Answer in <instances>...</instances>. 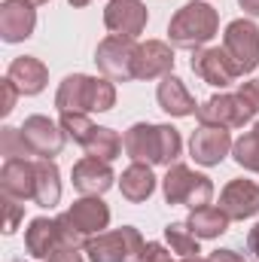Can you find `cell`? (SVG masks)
Here are the masks:
<instances>
[{
  "mask_svg": "<svg viewBox=\"0 0 259 262\" xmlns=\"http://www.w3.org/2000/svg\"><path fill=\"white\" fill-rule=\"evenodd\" d=\"M21 76V89L25 92H40L43 89V67L31 58H21L9 67V79H18Z\"/></svg>",
  "mask_w": 259,
  "mask_h": 262,
  "instance_id": "obj_15",
  "label": "cell"
},
{
  "mask_svg": "<svg viewBox=\"0 0 259 262\" xmlns=\"http://www.w3.org/2000/svg\"><path fill=\"white\" fill-rule=\"evenodd\" d=\"M226 46L229 52L238 55V70H250L259 58V37L256 28L247 25V21H235L229 25V34H226Z\"/></svg>",
  "mask_w": 259,
  "mask_h": 262,
  "instance_id": "obj_3",
  "label": "cell"
},
{
  "mask_svg": "<svg viewBox=\"0 0 259 262\" xmlns=\"http://www.w3.org/2000/svg\"><path fill=\"white\" fill-rule=\"evenodd\" d=\"M34 28V12L25 0H12L3 6V37L6 40H21Z\"/></svg>",
  "mask_w": 259,
  "mask_h": 262,
  "instance_id": "obj_6",
  "label": "cell"
},
{
  "mask_svg": "<svg viewBox=\"0 0 259 262\" xmlns=\"http://www.w3.org/2000/svg\"><path fill=\"white\" fill-rule=\"evenodd\" d=\"M250 247H253V253L259 256V226H256V232L250 235Z\"/></svg>",
  "mask_w": 259,
  "mask_h": 262,
  "instance_id": "obj_17",
  "label": "cell"
},
{
  "mask_svg": "<svg viewBox=\"0 0 259 262\" xmlns=\"http://www.w3.org/2000/svg\"><path fill=\"white\" fill-rule=\"evenodd\" d=\"M226 146H229V137H226L223 128H201L192 137V156L198 162H204V165L220 162L223 152H226Z\"/></svg>",
  "mask_w": 259,
  "mask_h": 262,
  "instance_id": "obj_5",
  "label": "cell"
},
{
  "mask_svg": "<svg viewBox=\"0 0 259 262\" xmlns=\"http://www.w3.org/2000/svg\"><path fill=\"white\" fill-rule=\"evenodd\" d=\"M195 186H210L204 177H192L186 168H174L171 174H168V183H165V195L168 201H201V198H195Z\"/></svg>",
  "mask_w": 259,
  "mask_h": 262,
  "instance_id": "obj_7",
  "label": "cell"
},
{
  "mask_svg": "<svg viewBox=\"0 0 259 262\" xmlns=\"http://www.w3.org/2000/svg\"><path fill=\"white\" fill-rule=\"evenodd\" d=\"M52 131L55 128H52L46 119H31V122L25 125V137L34 140L40 152H55V149L61 146V140H58V134H52Z\"/></svg>",
  "mask_w": 259,
  "mask_h": 262,
  "instance_id": "obj_13",
  "label": "cell"
},
{
  "mask_svg": "<svg viewBox=\"0 0 259 262\" xmlns=\"http://www.w3.org/2000/svg\"><path fill=\"white\" fill-rule=\"evenodd\" d=\"M143 18H146V12L134 0H116V3H110V12H107V25L113 31H122L125 37H134L143 28Z\"/></svg>",
  "mask_w": 259,
  "mask_h": 262,
  "instance_id": "obj_4",
  "label": "cell"
},
{
  "mask_svg": "<svg viewBox=\"0 0 259 262\" xmlns=\"http://www.w3.org/2000/svg\"><path fill=\"white\" fill-rule=\"evenodd\" d=\"M171 34L180 46H192V43H204L210 34H213V12L204 6V3H192L186 6L174 25H171Z\"/></svg>",
  "mask_w": 259,
  "mask_h": 262,
  "instance_id": "obj_2",
  "label": "cell"
},
{
  "mask_svg": "<svg viewBox=\"0 0 259 262\" xmlns=\"http://www.w3.org/2000/svg\"><path fill=\"white\" fill-rule=\"evenodd\" d=\"M122 192H125L131 201H140V198H146L149 192H153V174H149L146 168L134 165L128 174L122 177Z\"/></svg>",
  "mask_w": 259,
  "mask_h": 262,
  "instance_id": "obj_14",
  "label": "cell"
},
{
  "mask_svg": "<svg viewBox=\"0 0 259 262\" xmlns=\"http://www.w3.org/2000/svg\"><path fill=\"white\" fill-rule=\"evenodd\" d=\"M159 101L165 104L168 113H177V116L192 113V101H189V95L183 92L180 79H165V85L159 89Z\"/></svg>",
  "mask_w": 259,
  "mask_h": 262,
  "instance_id": "obj_12",
  "label": "cell"
},
{
  "mask_svg": "<svg viewBox=\"0 0 259 262\" xmlns=\"http://www.w3.org/2000/svg\"><path fill=\"white\" fill-rule=\"evenodd\" d=\"M73 183L82 189V192H104L110 186V171L104 165H98V159H85L76 165L73 171Z\"/></svg>",
  "mask_w": 259,
  "mask_h": 262,
  "instance_id": "obj_9",
  "label": "cell"
},
{
  "mask_svg": "<svg viewBox=\"0 0 259 262\" xmlns=\"http://www.w3.org/2000/svg\"><path fill=\"white\" fill-rule=\"evenodd\" d=\"M64 220L73 223L76 232H95V229H101L107 223V207L101 201H79Z\"/></svg>",
  "mask_w": 259,
  "mask_h": 262,
  "instance_id": "obj_10",
  "label": "cell"
},
{
  "mask_svg": "<svg viewBox=\"0 0 259 262\" xmlns=\"http://www.w3.org/2000/svg\"><path fill=\"white\" fill-rule=\"evenodd\" d=\"M192 232L198 235H220L226 229V216L220 210H210V207H201L198 213H192Z\"/></svg>",
  "mask_w": 259,
  "mask_h": 262,
  "instance_id": "obj_16",
  "label": "cell"
},
{
  "mask_svg": "<svg viewBox=\"0 0 259 262\" xmlns=\"http://www.w3.org/2000/svg\"><path fill=\"white\" fill-rule=\"evenodd\" d=\"M192 67L207 79V82H213V85H226V82L235 76V67L226 64V55H220V49H217V52H204L198 61H192Z\"/></svg>",
  "mask_w": 259,
  "mask_h": 262,
  "instance_id": "obj_11",
  "label": "cell"
},
{
  "mask_svg": "<svg viewBox=\"0 0 259 262\" xmlns=\"http://www.w3.org/2000/svg\"><path fill=\"white\" fill-rule=\"evenodd\" d=\"M241 3H244L250 12H256V15H259V0H241Z\"/></svg>",
  "mask_w": 259,
  "mask_h": 262,
  "instance_id": "obj_18",
  "label": "cell"
},
{
  "mask_svg": "<svg viewBox=\"0 0 259 262\" xmlns=\"http://www.w3.org/2000/svg\"><path fill=\"white\" fill-rule=\"evenodd\" d=\"M73 3H85V0H73Z\"/></svg>",
  "mask_w": 259,
  "mask_h": 262,
  "instance_id": "obj_19",
  "label": "cell"
},
{
  "mask_svg": "<svg viewBox=\"0 0 259 262\" xmlns=\"http://www.w3.org/2000/svg\"><path fill=\"white\" fill-rule=\"evenodd\" d=\"M58 104L64 110H107L113 104V89L104 85V82H95V79H85V76H70L58 95Z\"/></svg>",
  "mask_w": 259,
  "mask_h": 262,
  "instance_id": "obj_1",
  "label": "cell"
},
{
  "mask_svg": "<svg viewBox=\"0 0 259 262\" xmlns=\"http://www.w3.org/2000/svg\"><path fill=\"white\" fill-rule=\"evenodd\" d=\"M226 207L232 216H250L259 210V189L253 183H232L226 189Z\"/></svg>",
  "mask_w": 259,
  "mask_h": 262,
  "instance_id": "obj_8",
  "label": "cell"
}]
</instances>
